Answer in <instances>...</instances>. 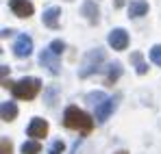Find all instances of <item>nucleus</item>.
<instances>
[{"label":"nucleus","mask_w":161,"mask_h":154,"mask_svg":"<svg viewBox=\"0 0 161 154\" xmlns=\"http://www.w3.org/2000/svg\"><path fill=\"white\" fill-rule=\"evenodd\" d=\"M59 15H61V9H59V7H50V9H46L44 15H42L44 26H48V28H59Z\"/></svg>","instance_id":"11"},{"label":"nucleus","mask_w":161,"mask_h":154,"mask_svg":"<svg viewBox=\"0 0 161 154\" xmlns=\"http://www.w3.org/2000/svg\"><path fill=\"white\" fill-rule=\"evenodd\" d=\"M50 154H63V143H61V141H54Z\"/></svg>","instance_id":"21"},{"label":"nucleus","mask_w":161,"mask_h":154,"mask_svg":"<svg viewBox=\"0 0 161 154\" xmlns=\"http://www.w3.org/2000/svg\"><path fill=\"white\" fill-rule=\"evenodd\" d=\"M0 115H2L4 122L15 119V117H18V106H15V102H2V106H0Z\"/></svg>","instance_id":"13"},{"label":"nucleus","mask_w":161,"mask_h":154,"mask_svg":"<svg viewBox=\"0 0 161 154\" xmlns=\"http://www.w3.org/2000/svg\"><path fill=\"white\" fill-rule=\"evenodd\" d=\"M118 154H129V152H124V150H122V152H118Z\"/></svg>","instance_id":"25"},{"label":"nucleus","mask_w":161,"mask_h":154,"mask_svg":"<svg viewBox=\"0 0 161 154\" xmlns=\"http://www.w3.org/2000/svg\"><path fill=\"white\" fill-rule=\"evenodd\" d=\"M63 124H65L68 128L80 130V132H89V130L94 128V119H92L85 111H80L79 106H68V109H65V113H63Z\"/></svg>","instance_id":"1"},{"label":"nucleus","mask_w":161,"mask_h":154,"mask_svg":"<svg viewBox=\"0 0 161 154\" xmlns=\"http://www.w3.org/2000/svg\"><path fill=\"white\" fill-rule=\"evenodd\" d=\"M39 150H42L39 141H24L22 143V154H39Z\"/></svg>","instance_id":"16"},{"label":"nucleus","mask_w":161,"mask_h":154,"mask_svg":"<svg viewBox=\"0 0 161 154\" xmlns=\"http://www.w3.org/2000/svg\"><path fill=\"white\" fill-rule=\"evenodd\" d=\"M105 61V52L100 50V48H96V50L87 52V56H85V63H83V70L79 72L80 78H87L92 76L94 72H98L100 70V63Z\"/></svg>","instance_id":"3"},{"label":"nucleus","mask_w":161,"mask_h":154,"mask_svg":"<svg viewBox=\"0 0 161 154\" xmlns=\"http://www.w3.org/2000/svg\"><path fill=\"white\" fill-rule=\"evenodd\" d=\"M42 89V80L39 78H22L18 82L11 85V93L18 100H33Z\"/></svg>","instance_id":"2"},{"label":"nucleus","mask_w":161,"mask_h":154,"mask_svg":"<svg viewBox=\"0 0 161 154\" xmlns=\"http://www.w3.org/2000/svg\"><path fill=\"white\" fill-rule=\"evenodd\" d=\"M113 109H115V98H107L103 104H98L96 106V122L98 124H105L109 119V115L113 113Z\"/></svg>","instance_id":"8"},{"label":"nucleus","mask_w":161,"mask_h":154,"mask_svg":"<svg viewBox=\"0 0 161 154\" xmlns=\"http://www.w3.org/2000/svg\"><path fill=\"white\" fill-rule=\"evenodd\" d=\"M50 50H53L54 54H57V56H59V54H61V52L65 50V44H63V41H61V39H54L53 44H50Z\"/></svg>","instance_id":"19"},{"label":"nucleus","mask_w":161,"mask_h":154,"mask_svg":"<svg viewBox=\"0 0 161 154\" xmlns=\"http://www.w3.org/2000/svg\"><path fill=\"white\" fill-rule=\"evenodd\" d=\"M39 63H42L44 67H48V72L54 74V76L61 72V61H59V56H57L50 48H48V50H42V54H39Z\"/></svg>","instance_id":"4"},{"label":"nucleus","mask_w":161,"mask_h":154,"mask_svg":"<svg viewBox=\"0 0 161 154\" xmlns=\"http://www.w3.org/2000/svg\"><path fill=\"white\" fill-rule=\"evenodd\" d=\"M80 11H83V15L87 18V22H89V24H96V22H98L100 11H98V7H96V2H94V0H85V2H83V7H80Z\"/></svg>","instance_id":"10"},{"label":"nucleus","mask_w":161,"mask_h":154,"mask_svg":"<svg viewBox=\"0 0 161 154\" xmlns=\"http://www.w3.org/2000/svg\"><path fill=\"white\" fill-rule=\"evenodd\" d=\"M109 46L113 50H126V46H129V33L124 28H113L109 33Z\"/></svg>","instance_id":"5"},{"label":"nucleus","mask_w":161,"mask_h":154,"mask_svg":"<svg viewBox=\"0 0 161 154\" xmlns=\"http://www.w3.org/2000/svg\"><path fill=\"white\" fill-rule=\"evenodd\" d=\"M146 13H148V2L146 0H135L129 4V15L131 18H142Z\"/></svg>","instance_id":"12"},{"label":"nucleus","mask_w":161,"mask_h":154,"mask_svg":"<svg viewBox=\"0 0 161 154\" xmlns=\"http://www.w3.org/2000/svg\"><path fill=\"white\" fill-rule=\"evenodd\" d=\"M13 52H15V56H20V59L31 56V52H33V39H31L28 35H20L18 41H15V46H13Z\"/></svg>","instance_id":"6"},{"label":"nucleus","mask_w":161,"mask_h":154,"mask_svg":"<svg viewBox=\"0 0 161 154\" xmlns=\"http://www.w3.org/2000/svg\"><path fill=\"white\" fill-rule=\"evenodd\" d=\"M11 35H13L11 28H4V30H2V37H11Z\"/></svg>","instance_id":"23"},{"label":"nucleus","mask_w":161,"mask_h":154,"mask_svg":"<svg viewBox=\"0 0 161 154\" xmlns=\"http://www.w3.org/2000/svg\"><path fill=\"white\" fill-rule=\"evenodd\" d=\"M150 61H153L155 65H159V67H161V44H157V46L150 48Z\"/></svg>","instance_id":"17"},{"label":"nucleus","mask_w":161,"mask_h":154,"mask_svg":"<svg viewBox=\"0 0 161 154\" xmlns=\"http://www.w3.org/2000/svg\"><path fill=\"white\" fill-rule=\"evenodd\" d=\"M120 74H122V65H120V63H113V65H109L107 82H109V85H111V82H115V80L120 78Z\"/></svg>","instance_id":"15"},{"label":"nucleus","mask_w":161,"mask_h":154,"mask_svg":"<svg viewBox=\"0 0 161 154\" xmlns=\"http://www.w3.org/2000/svg\"><path fill=\"white\" fill-rule=\"evenodd\" d=\"M115 4H118V7H122V4H124V0H118V2H115Z\"/></svg>","instance_id":"24"},{"label":"nucleus","mask_w":161,"mask_h":154,"mask_svg":"<svg viewBox=\"0 0 161 154\" xmlns=\"http://www.w3.org/2000/svg\"><path fill=\"white\" fill-rule=\"evenodd\" d=\"M7 74H9V67L2 65V87H7Z\"/></svg>","instance_id":"22"},{"label":"nucleus","mask_w":161,"mask_h":154,"mask_svg":"<svg viewBox=\"0 0 161 154\" xmlns=\"http://www.w3.org/2000/svg\"><path fill=\"white\" fill-rule=\"evenodd\" d=\"M9 9L13 11V15L18 18H28L33 15V4L28 0H9Z\"/></svg>","instance_id":"7"},{"label":"nucleus","mask_w":161,"mask_h":154,"mask_svg":"<svg viewBox=\"0 0 161 154\" xmlns=\"http://www.w3.org/2000/svg\"><path fill=\"white\" fill-rule=\"evenodd\" d=\"M0 154H11V141L7 137L0 139Z\"/></svg>","instance_id":"20"},{"label":"nucleus","mask_w":161,"mask_h":154,"mask_svg":"<svg viewBox=\"0 0 161 154\" xmlns=\"http://www.w3.org/2000/svg\"><path fill=\"white\" fill-rule=\"evenodd\" d=\"M26 132H28V137H33V139L46 137V132H48V122H46V119L35 117V119H31V124H28Z\"/></svg>","instance_id":"9"},{"label":"nucleus","mask_w":161,"mask_h":154,"mask_svg":"<svg viewBox=\"0 0 161 154\" xmlns=\"http://www.w3.org/2000/svg\"><path fill=\"white\" fill-rule=\"evenodd\" d=\"M87 100L96 106V104H103V102H105V100H107V96H105L103 91H96V93H89V96H87Z\"/></svg>","instance_id":"18"},{"label":"nucleus","mask_w":161,"mask_h":154,"mask_svg":"<svg viewBox=\"0 0 161 154\" xmlns=\"http://www.w3.org/2000/svg\"><path fill=\"white\" fill-rule=\"evenodd\" d=\"M131 61L135 63V70H137V74H142V76H144V74L148 72V65L144 63V59H142V52H133V54H131Z\"/></svg>","instance_id":"14"}]
</instances>
